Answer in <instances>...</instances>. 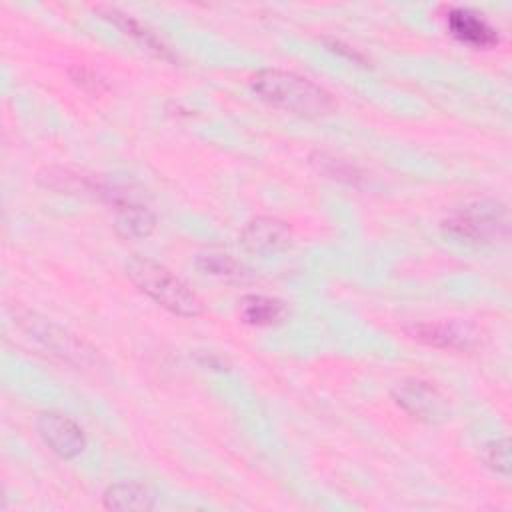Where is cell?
Returning a JSON list of instances; mask_svg holds the SVG:
<instances>
[{"mask_svg": "<svg viewBox=\"0 0 512 512\" xmlns=\"http://www.w3.org/2000/svg\"><path fill=\"white\" fill-rule=\"evenodd\" d=\"M104 508L116 512H148L156 506L154 492L140 482H116L104 490Z\"/></svg>", "mask_w": 512, "mask_h": 512, "instance_id": "obj_10", "label": "cell"}, {"mask_svg": "<svg viewBox=\"0 0 512 512\" xmlns=\"http://www.w3.org/2000/svg\"><path fill=\"white\" fill-rule=\"evenodd\" d=\"M448 28L460 40L474 48H488L498 42L496 30L470 8H452L448 12Z\"/></svg>", "mask_w": 512, "mask_h": 512, "instance_id": "obj_9", "label": "cell"}, {"mask_svg": "<svg viewBox=\"0 0 512 512\" xmlns=\"http://www.w3.org/2000/svg\"><path fill=\"white\" fill-rule=\"evenodd\" d=\"M442 228L448 236L470 244H492L508 238V210L498 200H476L452 210Z\"/></svg>", "mask_w": 512, "mask_h": 512, "instance_id": "obj_3", "label": "cell"}, {"mask_svg": "<svg viewBox=\"0 0 512 512\" xmlns=\"http://www.w3.org/2000/svg\"><path fill=\"white\" fill-rule=\"evenodd\" d=\"M484 462L488 468H492L500 476H510V466H512V456H510V442L508 438H496L490 440L484 446Z\"/></svg>", "mask_w": 512, "mask_h": 512, "instance_id": "obj_15", "label": "cell"}, {"mask_svg": "<svg viewBox=\"0 0 512 512\" xmlns=\"http://www.w3.org/2000/svg\"><path fill=\"white\" fill-rule=\"evenodd\" d=\"M98 192L114 204L116 230L126 238H146L154 232V214L136 198L114 186H98Z\"/></svg>", "mask_w": 512, "mask_h": 512, "instance_id": "obj_7", "label": "cell"}, {"mask_svg": "<svg viewBox=\"0 0 512 512\" xmlns=\"http://www.w3.org/2000/svg\"><path fill=\"white\" fill-rule=\"evenodd\" d=\"M394 402L412 418L426 424H440L448 418V400L426 380L406 378L392 390Z\"/></svg>", "mask_w": 512, "mask_h": 512, "instance_id": "obj_5", "label": "cell"}, {"mask_svg": "<svg viewBox=\"0 0 512 512\" xmlns=\"http://www.w3.org/2000/svg\"><path fill=\"white\" fill-rule=\"evenodd\" d=\"M68 74H70V78H72V82L76 84V86H80L84 92H88V94H102L106 88H108V84H106V80L100 76V74H96L94 70H90V68H86V66H82V64H76V66H72L70 70H68Z\"/></svg>", "mask_w": 512, "mask_h": 512, "instance_id": "obj_17", "label": "cell"}, {"mask_svg": "<svg viewBox=\"0 0 512 512\" xmlns=\"http://www.w3.org/2000/svg\"><path fill=\"white\" fill-rule=\"evenodd\" d=\"M36 430L42 442L64 460L80 456L86 448V436L82 428L66 414L42 412L36 420Z\"/></svg>", "mask_w": 512, "mask_h": 512, "instance_id": "obj_6", "label": "cell"}, {"mask_svg": "<svg viewBox=\"0 0 512 512\" xmlns=\"http://www.w3.org/2000/svg\"><path fill=\"white\" fill-rule=\"evenodd\" d=\"M252 90L270 106L306 118L328 114L334 106L332 96L322 86L288 70H260L252 78Z\"/></svg>", "mask_w": 512, "mask_h": 512, "instance_id": "obj_1", "label": "cell"}, {"mask_svg": "<svg viewBox=\"0 0 512 512\" xmlns=\"http://www.w3.org/2000/svg\"><path fill=\"white\" fill-rule=\"evenodd\" d=\"M128 278L156 304L182 318H196L204 312L202 300L166 266L146 256H132L126 262Z\"/></svg>", "mask_w": 512, "mask_h": 512, "instance_id": "obj_2", "label": "cell"}, {"mask_svg": "<svg viewBox=\"0 0 512 512\" xmlns=\"http://www.w3.org/2000/svg\"><path fill=\"white\" fill-rule=\"evenodd\" d=\"M318 170H322L324 174L332 176V178H338V180H346V182H356L360 176H358V170L354 166H350L348 162L340 160V158H334V156H326V154H316L314 160H312Z\"/></svg>", "mask_w": 512, "mask_h": 512, "instance_id": "obj_16", "label": "cell"}, {"mask_svg": "<svg viewBox=\"0 0 512 512\" xmlns=\"http://www.w3.org/2000/svg\"><path fill=\"white\" fill-rule=\"evenodd\" d=\"M410 336L436 346V348H454V350H466L474 346V336L468 334L464 328L456 324H434V322H420L412 324L408 328Z\"/></svg>", "mask_w": 512, "mask_h": 512, "instance_id": "obj_11", "label": "cell"}, {"mask_svg": "<svg viewBox=\"0 0 512 512\" xmlns=\"http://www.w3.org/2000/svg\"><path fill=\"white\" fill-rule=\"evenodd\" d=\"M196 268L202 274L224 278V280H240L244 276V268L226 252H200L196 256Z\"/></svg>", "mask_w": 512, "mask_h": 512, "instance_id": "obj_14", "label": "cell"}, {"mask_svg": "<svg viewBox=\"0 0 512 512\" xmlns=\"http://www.w3.org/2000/svg\"><path fill=\"white\" fill-rule=\"evenodd\" d=\"M14 320L30 338H34L52 354L80 366L94 360V348L88 342L50 322L48 318H42L40 314L30 310H16Z\"/></svg>", "mask_w": 512, "mask_h": 512, "instance_id": "obj_4", "label": "cell"}, {"mask_svg": "<svg viewBox=\"0 0 512 512\" xmlns=\"http://www.w3.org/2000/svg\"><path fill=\"white\" fill-rule=\"evenodd\" d=\"M238 312L246 324L270 326L284 318L286 306L278 298H270V296H262V294H248L240 300Z\"/></svg>", "mask_w": 512, "mask_h": 512, "instance_id": "obj_13", "label": "cell"}, {"mask_svg": "<svg viewBox=\"0 0 512 512\" xmlns=\"http://www.w3.org/2000/svg\"><path fill=\"white\" fill-rule=\"evenodd\" d=\"M96 12H100L106 20H110L114 26H118L120 30H124L128 36H134L140 44H144L148 50H152L156 56L160 58H172L170 50L164 46L162 40L156 38L154 32H150L144 24H140L136 18H132L130 14L110 6V4H98L94 6Z\"/></svg>", "mask_w": 512, "mask_h": 512, "instance_id": "obj_12", "label": "cell"}, {"mask_svg": "<svg viewBox=\"0 0 512 512\" xmlns=\"http://www.w3.org/2000/svg\"><path fill=\"white\" fill-rule=\"evenodd\" d=\"M240 242L250 254L272 256L284 252L292 244V232L284 220L272 216H258L246 222L240 232Z\"/></svg>", "mask_w": 512, "mask_h": 512, "instance_id": "obj_8", "label": "cell"}]
</instances>
